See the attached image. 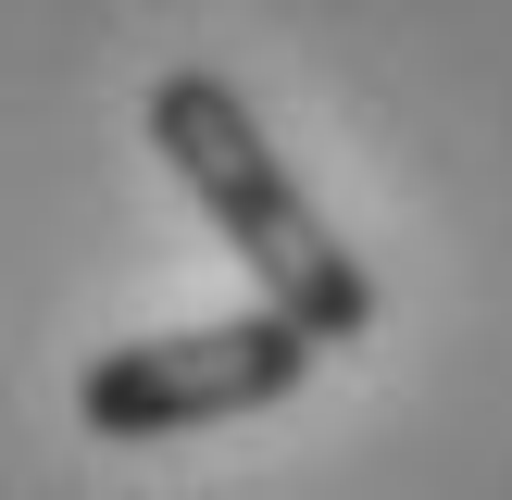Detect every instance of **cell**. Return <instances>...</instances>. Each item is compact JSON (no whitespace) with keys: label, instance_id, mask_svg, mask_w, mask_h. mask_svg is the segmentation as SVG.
I'll return each instance as SVG.
<instances>
[{"label":"cell","instance_id":"obj_2","mask_svg":"<svg viewBox=\"0 0 512 500\" xmlns=\"http://www.w3.org/2000/svg\"><path fill=\"white\" fill-rule=\"evenodd\" d=\"M313 363H325L313 325L275 313V300H250V313H225V325H175V338L100 350V363L75 375V425H88L100 450H163V438H200V425H238V413L300 400Z\"/></svg>","mask_w":512,"mask_h":500},{"label":"cell","instance_id":"obj_1","mask_svg":"<svg viewBox=\"0 0 512 500\" xmlns=\"http://www.w3.org/2000/svg\"><path fill=\"white\" fill-rule=\"evenodd\" d=\"M150 150H163L175 188L213 213V238L238 250L250 300L300 313L325 350H350V338L375 325V275H363V250H350L338 225H325V200L288 175V150L263 138V113L238 100V75H213V63L150 75Z\"/></svg>","mask_w":512,"mask_h":500}]
</instances>
